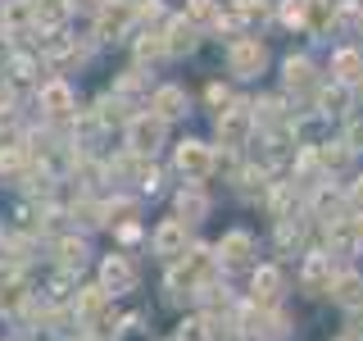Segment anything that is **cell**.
I'll return each instance as SVG.
<instances>
[{
	"label": "cell",
	"mask_w": 363,
	"mask_h": 341,
	"mask_svg": "<svg viewBox=\"0 0 363 341\" xmlns=\"http://www.w3.org/2000/svg\"><path fill=\"white\" fill-rule=\"evenodd\" d=\"M32 96H37L41 123H50V128H73V119H77V91H73L68 77L50 73L37 91H32Z\"/></svg>",
	"instance_id": "1"
},
{
	"label": "cell",
	"mask_w": 363,
	"mask_h": 341,
	"mask_svg": "<svg viewBox=\"0 0 363 341\" xmlns=\"http://www.w3.org/2000/svg\"><path fill=\"white\" fill-rule=\"evenodd\" d=\"M136 32V0H105L91 14V37L96 41H132Z\"/></svg>",
	"instance_id": "2"
},
{
	"label": "cell",
	"mask_w": 363,
	"mask_h": 341,
	"mask_svg": "<svg viewBox=\"0 0 363 341\" xmlns=\"http://www.w3.org/2000/svg\"><path fill=\"white\" fill-rule=\"evenodd\" d=\"M123 141H128V151H132V155L155 159L159 151H164V141H168V123L159 119L155 109H136V114H132V123L123 128Z\"/></svg>",
	"instance_id": "3"
},
{
	"label": "cell",
	"mask_w": 363,
	"mask_h": 341,
	"mask_svg": "<svg viewBox=\"0 0 363 341\" xmlns=\"http://www.w3.org/2000/svg\"><path fill=\"white\" fill-rule=\"evenodd\" d=\"M0 73H5V87L9 91H37L45 77H50V68H45V60L32 50V45H18V50L5 60Z\"/></svg>",
	"instance_id": "4"
},
{
	"label": "cell",
	"mask_w": 363,
	"mask_h": 341,
	"mask_svg": "<svg viewBox=\"0 0 363 341\" xmlns=\"http://www.w3.org/2000/svg\"><path fill=\"white\" fill-rule=\"evenodd\" d=\"M255 132H259V119H255V105H245V100H232V105L218 114V141L227 146V151L250 146Z\"/></svg>",
	"instance_id": "5"
},
{
	"label": "cell",
	"mask_w": 363,
	"mask_h": 341,
	"mask_svg": "<svg viewBox=\"0 0 363 341\" xmlns=\"http://www.w3.org/2000/svg\"><path fill=\"white\" fill-rule=\"evenodd\" d=\"M191 250V223L186 219H159L155 232H150V255H159L164 264H173V259H182Z\"/></svg>",
	"instance_id": "6"
},
{
	"label": "cell",
	"mask_w": 363,
	"mask_h": 341,
	"mask_svg": "<svg viewBox=\"0 0 363 341\" xmlns=\"http://www.w3.org/2000/svg\"><path fill=\"white\" fill-rule=\"evenodd\" d=\"M173 168L186 182H204L213 168H218V151L204 146V141H177L173 146Z\"/></svg>",
	"instance_id": "7"
},
{
	"label": "cell",
	"mask_w": 363,
	"mask_h": 341,
	"mask_svg": "<svg viewBox=\"0 0 363 341\" xmlns=\"http://www.w3.org/2000/svg\"><path fill=\"white\" fill-rule=\"evenodd\" d=\"M264 64H268V45L259 41V37L241 32V37L227 41V73H236V77H255V73H264Z\"/></svg>",
	"instance_id": "8"
},
{
	"label": "cell",
	"mask_w": 363,
	"mask_h": 341,
	"mask_svg": "<svg viewBox=\"0 0 363 341\" xmlns=\"http://www.w3.org/2000/svg\"><path fill=\"white\" fill-rule=\"evenodd\" d=\"M96 282L105 287L109 296H128L136 287V269H132V259L123 255V250H113V255H100V264H96Z\"/></svg>",
	"instance_id": "9"
},
{
	"label": "cell",
	"mask_w": 363,
	"mask_h": 341,
	"mask_svg": "<svg viewBox=\"0 0 363 341\" xmlns=\"http://www.w3.org/2000/svg\"><path fill=\"white\" fill-rule=\"evenodd\" d=\"M50 250H55V264H60L64 273H82L91 264V242H86V232H77V227L64 232V237H55Z\"/></svg>",
	"instance_id": "10"
},
{
	"label": "cell",
	"mask_w": 363,
	"mask_h": 341,
	"mask_svg": "<svg viewBox=\"0 0 363 341\" xmlns=\"http://www.w3.org/2000/svg\"><path fill=\"white\" fill-rule=\"evenodd\" d=\"M155 87H159V82L150 77V68H145V64H132L128 73H118V82H113V96H123L128 105L141 109V105H150Z\"/></svg>",
	"instance_id": "11"
},
{
	"label": "cell",
	"mask_w": 363,
	"mask_h": 341,
	"mask_svg": "<svg viewBox=\"0 0 363 341\" xmlns=\"http://www.w3.org/2000/svg\"><path fill=\"white\" fill-rule=\"evenodd\" d=\"M145 109H155L164 123H177V119H186V114H191V96H186V87H177V82H159Z\"/></svg>",
	"instance_id": "12"
},
{
	"label": "cell",
	"mask_w": 363,
	"mask_h": 341,
	"mask_svg": "<svg viewBox=\"0 0 363 341\" xmlns=\"http://www.w3.org/2000/svg\"><path fill=\"white\" fill-rule=\"evenodd\" d=\"M37 164V159H32V151H28V141H23V136H5V141H0V178L5 182H18L28 178V168Z\"/></svg>",
	"instance_id": "13"
},
{
	"label": "cell",
	"mask_w": 363,
	"mask_h": 341,
	"mask_svg": "<svg viewBox=\"0 0 363 341\" xmlns=\"http://www.w3.org/2000/svg\"><path fill=\"white\" fill-rule=\"evenodd\" d=\"M213 250H218V269H255V237L241 232V227L227 232Z\"/></svg>",
	"instance_id": "14"
},
{
	"label": "cell",
	"mask_w": 363,
	"mask_h": 341,
	"mask_svg": "<svg viewBox=\"0 0 363 341\" xmlns=\"http://www.w3.org/2000/svg\"><path fill=\"white\" fill-rule=\"evenodd\" d=\"M281 287H286V278H281L277 264H255L250 269V296H255V305H277Z\"/></svg>",
	"instance_id": "15"
},
{
	"label": "cell",
	"mask_w": 363,
	"mask_h": 341,
	"mask_svg": "<svg viewBox=\"0 0 363 341\" xmlns=\"http://www.w3.org/2000/svg\"><path fill=\"white\" fill-rule=\"evenodd\" d=\"M164 41H168V60H182V55H191L200 45V28L186 14H177L164 23Z\"/></svg>",
	"instance_id": "16"
},
{
	"label": "cell",
	"mask_w": 363,
	"mask_h": 341,
	"mask_svg": "<svg viewBox=\"0 0 363 341\" xmlns=\"http://www.w3.org/2000/svg\"><path fill=\"white\" fill-rule=\"evenodd\" d=\"M109 305H113V296L100 287V282H86V287H77V296H73V314L82 318V323H91V318H100V314H109Z\"/></svg>",
	"instance_id": "17"
},
{
	"label": "cell",
	"mask_w": 363,
	"mask_h": 341,
	"mask_svg": "<svg viewBox=\"0 0 363 341\" xmlns=\"http://www.w3.org/2000/svg\"><path fill=\"white\" fill-rule=\"evenodd\" d=\"M300 282H304L309 291H332V282H336V264H332V255L313 250V255L304 259V269H300Z\"/></svg>",
	"instance_id": "18"
},
{
	"label": "cell",
	"mask_w": 363,
	"mask_h": 341,
	"mask_svg": "<svg viewBox=\"0 0 363 341\" xmlns=\"http://www.w3.org/2000/svg\"><path fill=\"white\" fill-rule=\"evenodd\" d=\"M32 296H37V291L28 287V278H23V273H14L9 282H0V314H9V318L23 314V310L32 305Z\"/></svg>",
	"instance_id": "19"
},
{
	"label": "cell",
	"mask_w": 363,
	"mask_h": 341,
	"mask_svg": "<svg viewBox=\"0 0 363 341\" xmlns=\"http://www.w3.org/2000/svg\"><path fill=\"white\" fill-rule=\"evenodd\" d=\"M37 5V28L41 32H60L73 18V0H32Z\"/></svg>",
	"instance_id": "20"
},
{
	"label": "cell",
	"mask_w": 363,
	"mask_h": 341,
	"mask_svg": "<svg viewBox=\"0 0 363 341\" xmlns=\"http://www.w3.org/2000/svg\"><path fill=\"white\" fill-rule=\"evenodd\" d=\"M204 214H209V196H204V187H200V182H186V187L177 191V219L200 223Z\"/></svg>",
	"instance_id": "21"
},
{
	"label": "cell",
	"mask_w": 363,
	"mask_h": 341,
	"mask_svg": "<svg viewBox=\"0 0 363 341\" xmlns=\"http://www.w3.org/2000/svg\"><path fill=\"white\" fill-rule=\"evenodd\" d=\"M332 301L336 305H345V310H363V278L359 273H336V282H332Z\"/></svg>",
	"instance_id": "22"
},
{
	"label": "cell",
	"mask_w": 363,
	"mask_h": 341,
	"mask_svg": "<svg viewBox=\"0 0 363 341\" xmlns=\"http://www.w3.org/2000/svg\"><path fill=\"white\" fill-rule=\"evenodd\" d=\"M136 214H141V205H136L132 196H105V227H109V232L123 227V223H132Z\"/></svg>",
	"instance_id": "23"
},
{
	"label": "cell",
	"mask_w": 363,
	"mask_h": 341,
	"mask_svg": "<svg viewBox=\"0 0 363 341\" xmlns=\"http://www.w3.org/2000/svg\"><path fill=\"white\" fill-rule=\"evenodd\" d=\"M281 73H286V91H291V96H295V91H318L309 60H286V64H281Z\"/></svg>",
	"instance_id": "24"
},
{
	"label": "cell",
	"mask_w": 363,
	"mask_h": 341,
	"mask_svg": "<svg viewBox=\"0 0 363 341\" xmlns=\"http://www.w3.org/2000/svg\"><path fill=\"white\" fill-rule=\"evenodd\" d=\"M186 18L196 23V28H218L223 5H218V0H186Z\"/></svg>",
	"instance_id": "25"
},
{
	"label": "cell",
	"mask_w": 363,
	"mask_h": 341,
	"mask_svg": "<svg viewBox=\"0 0 363 341\" xmlns=\"http://www.w3.org/2000/svg\"><path fill=\"white\" fill-rule=\"evenodd\" d=\"M332 73H336V82H354V77L363 73V60H359V50H336V60H332Z\"/></svg>",
	"instance_id": "26"
},
{
	"label": "cell",
	"mask_w": 363,
	"mask_h": 341,
	"mask_svg": "<svg viewBox=\"0 0 363 341\" xmlns=\"http://www.w3.org/2000/svg\"><path fill=\"white\" fill-rule=\"evenodd\" d=\"M227 9L236 14V23H241V28H250L255 18H264V14H268V5H264V0H232Z\"/></svg>",
	"instance_id": "27"
},
{
	"label": "cell",
	"mask_w": 363,
	"mask_h": 341,
	"mask_svg": "<svg viewBox=\"0 0 363 341\" xmlns=\"http://www.w3.org/2000/svg\"><path fill=\"white\" fill-rule=\"evenodd\" d=\"M177 341H209V314H196L191 323H182Z\"/></svg>",
	"instance_id": "28"
},
{
	"label": "cell",
	"mask_w": 363,
	"mask_h": 341,
	"mask_svg": "<svg viewBox=\"0 0 363 341\" xmlns=\"http://www.w3.org/2000/svg\"><path fill=\"white\" fill-rule=\"evenodd\" d=\"M113 242H118V246H136V242H141V219H132V223L113 227Z\"/></svg>",
	"instance_id": "29"
},
{
	"label": "cell",
	"mask_w": 363,
	"mask_h": 341,
	"mask_svg": "<svg viewBox=\"0 0 363 341\" xmlns=\"http://www.w3.org/2000/svg\"><path fill=\"white\" fill-rule=\"evenodd\" d=\"M14 50H18L14 32H5V28H0V68H5V60H9V55H14Z\"/></svg>",
	"instance_id": "30"
},
{
	"label": "cell",
	"mask_w": 363,
	"mask_h": 341,
	"mask_svg": "<svg viewBox=\"0 0 363 341\" xmlns=\"http://www.w3.org/2000/svg\"><path fill=\"white\" fill-rule=\"evenodd\" d=\"M100 5H105V0H73V9H82V14H96Z\"/></svg>",
	"instance_id": "31"
},
{
	"label": "cell",
	"mask_w": 363,
	"mask_h": 341,
	"mask_svg": "<svg viewBox=\"0 0 363 341\" xmlns=\"http://www.w3.org/2000/svg\"><path fill=\"white\" fill-rule=\"evenodd\" d=\"M350 200H354V205H359V210H363V178L354 182V187H350Z\"/></svg>",
	"instance_id": "32"
}]
</instances>
